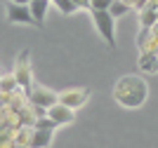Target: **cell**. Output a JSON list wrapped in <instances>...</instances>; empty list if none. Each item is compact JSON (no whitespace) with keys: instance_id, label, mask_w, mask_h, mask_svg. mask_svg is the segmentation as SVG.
Segmentation results:
<instances>
[{"instance_id":"obj_12","label":"cell","mask_w":158,"mask_h":148,"mask_svg":"<svg viewBox=\"0 0 158 148\" xmlns=\"http://www.w3.org/2000/svg\"><path fill=\"white\" fill-rule=\"evenodd\" d=\"M28 5H31V12H33V17H35V21H38V28H43V26H45L47 10H50V5H52V0H31Z\"/></svg>"},{"instance_id":"obj_20","label":"cell","mask_w":158,"mask_h":148,"mask_svg":"<svg viewBox=\"0 0 158 148\" xmlns=\"http://www.w3.org/2000/svg\"><path fill=\"white\" fill-rule=\"evenodd\" d=\"M156 17H158V10H156Z\"/></svg>"},{"instance_id":"obj_15","label":"cell","mask_w":158,"mask_h":148,"mask_svg":"<svg viewBox=\"0 0 158 148\" xmlns=\"http://www.w3.org/2000/svg\"><path fill=\"white\" fill-rule=\"evenodd\" d=\"M52 5L57 7L64 17H71V14L78 12V7H76V2H73V0H52Z\"/></svg>"},{"instance_id":"obj_1","label":"cell","mask_w":158,"mask_h":148,"mask_svg":"<svg viewBox=\"0 0 158 148\" xmlns=\"http://www.w3.org/2000/svg\"><path fill=\"white\" fill-rule=\"evenodd\" d=\"M113 99L118 106L123 108H130V110H137L142 108L149 99V82H146L144 75L139 73H127V75H120L113 85Z\"/></svg>"},{"instance_id":"obj_16","label":"cell","mask_w":158,"mask_h":148,"mask_svg":"<svg viewBox=\"0 0 158 148\" xmlns=\"http://www.w3.org/2000/svg\"><path fill=\"white\" fill-rule=\"evenodd\" d=\"M33 127L35 129H57V125L47 118V113L45 115H40V118H35V122H33Z\"/></svg>"},{"instance_id":"obj_10","label":"cell","mask_w":158,"mask_h":148,"mask_svg":"<svg viewBox=\"0 0 158 148\" xmlns=\"http://www.w3.org/2000/svg\"><path fill=\"white\" fill-rule=\"evenodd\" d=\"M54 139V129H35L33 127V136L28 148H50Z\"/></svg>"},{"instance_id":"obj_8","label":"cell","mask_w":158,"mask_h":148,"mask_svg":"<svg viewBox=\"0 0 158 148\" xmlns=\"http://www.w3.org/2000/svg\"><path fill=\"white\" fill-rule=\"evenodd\" d=\"M137 68L144 73V75H156L158 73V54L156 52H139Z\"/></svg>"},{"instance_id":"obj_11","label":"cell","mask_w":158,"mask_h":148,"mask_svg":"<svg viewBox=\"0 0 158 148\" xmlns=\"http://www.w3.org/2000/svg\"><path fill=\"white\" fill-rule=\"evenodd\" d=\"M156 10H158V5H156V2H151V0L139 10V28H151V26L156 24V21H158Z\"/></svg>"},{"instance_id":"obj_2","label":"cell","mask_w":158,"mask_h":148,"mask_svg":"<svg viewBox=\"0 0 158 148\" xmlns=\"http://www.w3.org/2000/svg\"><path fill=\"white\" fill-rule=\"evenodd\" d=\"M90 17H92L99 38L109 45V50H116V19L111 17V12L109 10H90Z\"/></svg>"},{"instance_id":"obj_9","label":"cell","mask_w":158,"mask_h":148,"mask_svg":"<svg viewBox=\"0 0 158 148\" xmlns=\"http://www.w3.org/2000/svg\"><path fill=\"white\" fill-rule=\"evenodd\" d=\"M137 47H139V52H156V54H158V38L153 35L151 28H139Z\"/></svg>"},{"instance_id":"obj_17","label":"cell","mask_w":158,"mask_h":148,"mask_svg":"<svg viewBox=\"0 0 158 148\" xmlns=\"http://www.w3.org/2000/svg\"><path fill=\"white\" fill-rule=\"evenodd\" d=\"M92 2V10H109L113 0H90Z\"/></svg>"},{"instance_id":"obj_22","label":"cell","mask_w":158,"mask_h":148,"mask_svg":"<svg viewBox=\"0 0 158 148\" xmlns=\"http://www.w3.org/2000/svg\"><path fill=\"white\" fill-rule=\"evenodd\" d=\"M0 75H2V73H0Z\"/></svg>"},{"instance_id":"obj_5","label":"cell","mask_w":158,"mask_h":148,"mask_svg":"<svg viewBox=\"0 0 158 148\" xmlns=\"http://www.w3.org/2000/svg\"><path fill=\"white\" fill-rule=\"evenodd\" d=\"M28 103H31L33 108H43L47 110L50 106H54V103L59 101V92L50 90V87H45V85H33L31 92L26 94Z\"/></svg>"},{"instance_id":"obj_13","label":"cell","mask_w":158,"mask_h":148,"mask_svg":"<svg viewBox=\"0 0 158 148\" xmlns=\"http://www.w3.org/2000/svg\"><path fill=\"white\" fill-rule=\"evenodd\" d=\"M17 90H19V82H17L14 73L0 75V94H12V92H17Z\"/></svg>"},{"instance_id":"obj_19","label":"cell","mask_w":158,"mask_h":148,"mask_svg":"<svg viewBox=\"0 0 158 148\" xmlns=\"http://www.w3.org/2000/svg\"><path fill=\"white\" fill-rule=\"evenodd\" d=\"M10 2H24V5H28L31 0H10Z\"/></svg>"},{"instance_id":"obj_4","label":"cell","mask_w":158,"mask_h":148,"mask_svg":"<svg viewBox=\"0 0 158 148\" xmlns=\"http://www.w3.org/2000/svg\"><path fill=\"white\" fill-rule=\"evenodd\" d=\"M5 14L10 24H19V26H35L38 28V21L31 12V5H24V2H5Z\"/></svg>"},{"instance_id":"obj_18","label":"cell","mask_w":158,"mask_h":148,"mask_svg":"<svg viewBox=\"0 0 158 148\" xmlns=\"http://www.w3.org/2000/svg\"><path fill=\"white\" fill-rule=\"evenodd\" d=\"M73 2L78 7V12L80 10H83V12H90V10H92V2H90V0H73Z\"/></svg>"},{"instance_id":"obj_14","label":"cell","mask_w":158,"mask_h":148,"mask_svg":"<svg viewBox=\"0 0 158 148\" xmlns=\"http://www.w3.org/2000/svg\"><path fill=\"white\" fill-rule=\"evenodd\" d=\"M130 10H132V7L127 5V2H123V0H113L111 7H109V12H111L113 19H120V17H125Z\"/></svg>"},{"instance_id":"obj_6","label":"cell","mask_w":158,"mask_h":148,"mask_svg":"<svg viewBox=\"0 0 158 148\" xmlns=\"http://www.w3.org/2000/svg\"><path fill=\"white\" fill-rule=\"evenodd\" d=\"M87 101H90V90L87 87H71V90L59 92V103H64L73 110L83 108Z\"/></svg>"},{"instance_id":"obj_21","label":"cell","mask_w":158,"mask_h":148,"mask_svg":"<svg viewBox=\"0 0 158 148\" xmlns=\"http://www.w3.org/2000/svg\"><path fill=\"white\" fill-rule=\"evenodd\" d=\"M144 2H149V0H144Z\"/></svg>"},{"instance_id":"obj_7","label":"cell","mask_w":158,"mask_h":148,"mask_svg":"<svg viewBox=\"0 0 158 148\" xmlns=\"http://www.w3.org/2000/svg\"><path fill=\"white\" fill-rule=\"evenodd\" d=\"M47 118H50L57 127H66V125H73V122H76V110L57 101L54 106L47 108Z\"/></svg>"},{"instance_id":"obj_3","label":"cell","mask_w":158,"mask_h":148,"mask_svg":"<svg viewBox=\"0 0 158 148\" xmlns=\"http://www.w3.org/2000/svg\"><path fill=\"white\" fill-rule=\"evenodd\" d=\"M12 73H14V78H17L19 87L28 94L31 87L35 85L33 82V68H31V50H21L19 54H17L14 66H12Z\"/></svg>"}]
</instances>
